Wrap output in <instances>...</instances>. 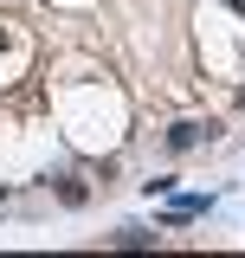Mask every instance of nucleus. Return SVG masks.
Instances as JSON below:
<instances>
[{"instance_id":"1","label":"nucleus","mask_w":245,"mask_h":258,"mask_svg":"<svg viewBox=\"0 0 245 258\" xmlns=\"http://www.w3.org/2000/svg\"><path fill=\"white\" fill-rule=\"evenodd\" d=\"M213 136H219L213 123H194V116H187V123L168 129V149H174V155H187V149H200V142H213Z\"/></svg>"},{"instance_id":"2","label":"nucleus","mask_w":245,"mask_h":258,"mask_svg":"<svg viewBox=\"0 0 245 258\" xmlns=\"http://www.w3.org/2000/svg\"><path fill=\"white\" fill-rule=\"evenodd\" d=\"M52 187H58V200H65V207H84V200H91V187H84L78 174H58Z\"/></svg>"},{"instance_id":"3","label":"nucleus","mask_w":245,"mask_h":258,"mask_svg":"<svg viewBox=\"0 0 245 258\" xmlns=\"http://www.w3.org/2000/svg\"><path fill=\"white\" fill-rule=\"evenodd\" d=\"M110 245H129V252H136V245H155V232H142V226H122V232H110Z\"/></svg>"},{"instance_id":"4","label":"nucleus","mask_w":245,"mask_h":258,"mask_svg":"<svg viewBox=\"0 0 245 258\" xmlns=\"http://www.w3.org/2000/svg\"><path fill=\"white\" fill-rule=\"evenodd\" d=\"M232 13H245V0H232Z\"/></svg>"}]
</instances>
